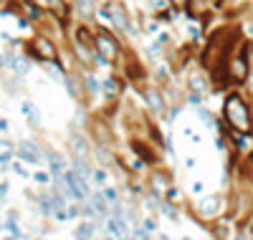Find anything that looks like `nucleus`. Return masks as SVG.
Segmentation results:
<instances>
[{
    "label": "nucleus",
    "instance_id": "f257e3e1",
    "mask_svg": "<svg viewBox=\"0 0 253 240\" xmlns=\"http://www.w3.org/2000/svg\"><path fill=\"white\" fill-rule=\"evenodd\" d=\"M223 119L225 124L233 129L238 134H248L253 129V121H251V109L246 104V99L241 94H230L223 104Z\"/></svg>",
    "mask_w": 253,
    "mask_h": 240
},
{
    "label": "nucleus",
    "instance_id": "f03ea898",
    "mask_svg": "<svg viewBox=\"0 0 253 240\" xmlns=\"http://www.w3.org/2000/svg\"><path fill=\"white\" fill-rule=\"evenodd\" d=\"M94 53H96V58L104 61V63H114V61L119 58V43H117L112 36H107V33H99V36L94 38Z\"/></svg>",
    "mask_w": 253,
    "mask_h": 240
},
{
    "label": "nucleus",
    "instance_id": "7ed1b4c3",
    "mask_svg": "<svg viewBox=\"0 0 253 240\" xmlns=\"http://www.w3.org/2000/svg\"><path fill=\"white\" fill-rule=\"evenodd\" d=\"M225 71H228L230 81H246V76H248V61H246V56H233L228 61Z\"/></svg>",
    "mask_w": 253,
    "mask_h": 240
},
{
    "label": "nucleus",
    "instance_id": "20e7f679",
    "mask_svg": "<svg viewBox=\"0 0 253 240\" xmlns=\"http://www.w3.org/2000/svg\"><path fill=\"white\" fill-rule=\"evenodd\" d=\"M33 56L41 58V61H56L58 58V51H56V46H53L48 38H36L33 40Z\"/></svg>",
    "mask_w": 253,
    "mask_h": 240
},
{
    "label": "nucleus",
    "instance_id": "39448f33",
    "mask_svg": "<svg viewBox=\"0 0 253 240\" xmlns=\"http://www.w3.org/2000/svg\"><path fill=\"white\" fill-rule=\"evenodd\" d=\"M236 142H238V152H241V155H251V152H253V137H251V132L248 134H238L236 132Z\"/></svg>",
    "mask_w": 253,
    "mask_h": 240
},
{
    "label": "nucleus",
    "instance_id": "423d86ee",
    "mask_svg": "<svg viewBox=\"0 0 253 240\" xmlns=\"http://www.w3.org/2000/svg\"><path fill=\"white\" fill-rule=\"evenodd\" d=\"M147 99H150V106L155 109V112H162V109H165V101H162V96H160L155 89L147 91Z\"/></svg>",
    "mask_w": 253,
    "mask_h": 240
},
{
    "label": "nucleus",
    "instance_id": "0eeeda50",
    "mask_svg": "<svg viewBox=\"0 0 253 240\" xmlns=\"http://www.w3.org/2000/svg\"><path fill=\"white\" fill-rule=\"evenodd\" d=\"M134 152H139V155H142V157H144L147 162H155V155H152V152L147 149V147H144L142 142H134Z\"/></svg>",
    "mask_w": 253,
    "mask_h": 240
},
{
    "label": "nucleus",
    "instance_id": "6e6552de",
    "mask_svg": "<svg viewBox=\"0 0 253 240\" xmlns=\"http://www.w3.org/2000/svg\"><path fill=\"white\" fill-rule=\"evenodd\" d=\"M155 187H160V190H165L167 187V177H165V172H155Z\"/></svg>",
    "mask_w": 253,
    "mask_h": 240
},
{
    "label": "nucleus",
    "instance_id": "1a4fd4ad",
    "mask_svg": "<svg viewBox=\"0 0 253 240\" xmlns=\"http://www.w3.org/2000/svg\"><path fill=\"white\" fill-rule=\"evenodd\" d=\"M107 91H109V94L119 91V81H117V79H109V81H107Z\"/></svg>",
    "mask_w": 253,
    "mask_h": 240
},
{
    "label": "nucleus",
    "instance_id": "9d476101",
    "mask_svg": "<svg viewBox=\"0 0 253 240\" xmlns=\"http://www.w3.org/2000/svg\"><path fill=\"white\" fill-rule=\"evenodd\" d=\"M94 180L96 182H104V180H107V174H104V172H94Z\"/></svg>",
    "mask_w": 253,
    "mask_h": 240
},
{
    "label": "nucleus",
    "instance_id": "9b49d317",
    "mask_svg": "<svg viewBox=\"0 0 253 240\" xmlns=\"http://www.w3.org/2000/svg\"><path fill=\"white\" fill-rule=\"evenodd\" d=\"M170 3H172V5H187L190 0H170Z\"/></svg>",
    "mask_w": 253,
    "mask_h": 240
},
{
    "label": "nucleus",
    "instance_id": "f8f14e48",
    "mask_svg": "<svg viewBox=\"0 0 253 240\" xmlns=\"http://www.w3.org/2000/svg\"><path fill=\"white\" fill-rule=\"evenodd\" d=\"M248 109H251V121H253V101L248 104Z\"/></svg>",
    "mask_w": 253,
    "mask_h": 240
}]
</instances>
